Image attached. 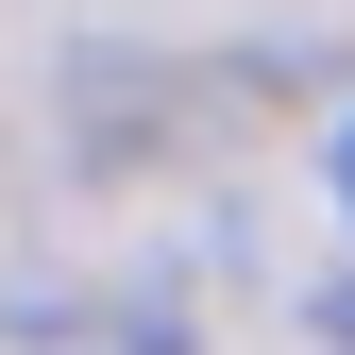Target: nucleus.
Masks as SVG:
<instances>
[]
</instances>
